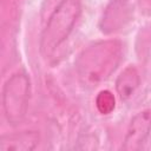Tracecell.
I'll return each mask as SVG.
<instances>
[{
    "instance_id": "6da1fadb",
    "label": "cell",
    "mask_w": 151,
    "mask_h": 151,
    "mask_svg": "<svg viewBox=\"0 0 151 151\" xmlns=\"http://www.w3.org/2000/svg\"><path fill=\"white\" fill-rule=\"evenodd\" d=\"M122 58V44L117 40L97 42L83 53L76 61L79 78L87 85H97L106 80L117 68Z\"/></svg>"
},
{
    "instance_id": "7a4b0ae2",
    "label": "cell",
    "mask_w": 151,
    "mask_h": 151,
    "mask_svg": "<svg viewBox=\"0 0 151 151\" xmlns=\"http://www.w3.org/2000/svg\"><path fill=\"white\" fill-rule=\"evenodd\" d=\"M81 14V0H61L50 15L40 38V51L45 58L68 38Z\"/></svg>"
},
{
    "instance_id": "3957f363",
    "label": "cell",
    "mask_w": 151,
    "mask_h": 151,
    "mask_svg": "<svg viewBox=\"0 0 151 151\" xmlns=\"http://www.w3.org/2000/svg\"><path fill=\"white\" fill-rule=\"evenodd\" d=\"M31 97V81L26 72L12 74L2 88V107L5 117L12 125L20 124L28 109Z\"/></svg>"
},
{
    "instance_id": "277c9868",
    "label": "cell",
    "mask_w": 151,
    "mask_h": 151,
    "mask_svg": "<svg viewBox=\"0 0 151 151\" xmlns=\"http://www.w3.org/2000/svg\"><path fill=\"white\" fill-rule=\"evenodd\" d=\"M151 132V110H143L131 119L122 149L126 151L140 150Z\"/></svg>"
},
{
    "instance_id": "5b68a950",
    "label": "cell",
    "mask_w": 151,
    "mask_h": 151,
    "mask_svg": "<svg viewBox=\"0 0 151 151\" xmlns=\"http://www.w3.org/2000/svg\"><path fill=\"white\" fill-rule=\"evenodd\" d=\"M131 9L132 7L129 0H111L99 25L101 32L107 34L123 27L131 18Z\"/></svg>"
},
{
    "instance_id": "8992f818",
    "label": "cell",
    "mask_w": 151,
    "mask_h": 151,
    "mask_svg": "<svg viewBox=\"0 0 151 151\" xmlns=\"http://www.w3.org/2000/svg\"><path fill=\"white\" fill-rule=\"evenodd\" d=\"M39 144V133L22 131L5 134L0 138V151H31Z\"/></svg>"
},
{
    "instance_id": "52a82bcc",
    "label": "cell",
    "mask_w": 151,
    "mask_h": 151,
    "mask_svg": "<svg viewBox=\"0 0 151 151\" xmlns=\"http://www.w3.org/2000/svg\"><path fill=\"white\" fill-rule=\"evenodd\" d=\"M140 84V77L134 66L124 68L116 80V91L123 101L129 100L137 91Z\"/></svg>"
},
{
    "instance_id": "ba28073f",
    "label": "cell",
    "mask_w": 151,
    "mask_h": 151,
    "mask_svg": "<svg viewBox=\"0 0 151 151\" xmlns=\"http://www.w3.org/2000/svg\"><path fill=\"white\" fill-rule=\"evenodd\" d=\"M96 106L97 110L101 114H109L114 110L116 106V100L111 91L109 90H103L98 93L96 98Z\"/></svg>"
}]
</instances>
